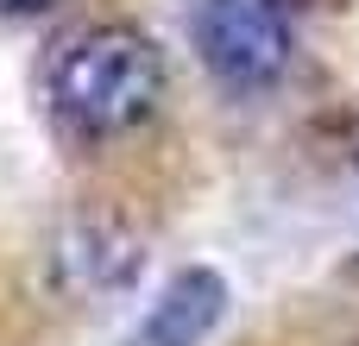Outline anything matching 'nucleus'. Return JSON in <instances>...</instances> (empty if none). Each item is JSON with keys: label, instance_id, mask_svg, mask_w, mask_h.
Listing matches in <instances>:
<instances>
[{"label": "nucleus", "instance_id": "nucleus-1", "mask_svg": "<svg viewBox=\"0 0 359 346\" xmlns=\"http://www.w3.org/2000/svg\"><path fill=\"white\" fill-rule=\"evenodd\" d=\"M50 101L76 132H133L164 101V50L133 25H88L57 44Z\"/></svg>", "mask_w": 359, "mask_h": 346}, {"label": "nucleus", "instance_id": "nucleus-2", "mask_svg": "<svg viewBox=\"0 0 359 346\" xmlns=\"http://www.w3.org/2000/svg\"><path fill=\"white\" fill-rule=\"evenodd\" d=\"M196 57L202 69L227 88V95H259L290 69L297 32L284 0H196L189 19Z\"/></svg>", "mask_w": 359, "mask_h": 346}, {"label": "nucleus", "instance_id": "nucleus-3", "mask_svg": "<svg viewBox=\"0 0 359 346\" xmlns=\"http://www.w3.org/2000/svg\"><path fill=\"white\" fill-rule=\"evenodd\" d=\"M227 303H233V284L215 265H183L177 277L158 284V296L133 321L126 346H202L227 321Z\"/></svg>", "mask_w": 359, "mask_h": 346}, {"label": "nucleus", "instance_id": "nucleus-4", "mask_svg": "<svg viewBox=\"0 0 359 346\" xmlns=\"http://www.w3.org/2000/svg\"><path fill=\"white\" fill-rule=\"evenodd\" d=\"M44 6H57V0H0V13H44Z\"/></svg>", "mask_w": 359, "mask_h": 346}]
</instances>
